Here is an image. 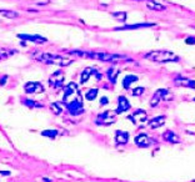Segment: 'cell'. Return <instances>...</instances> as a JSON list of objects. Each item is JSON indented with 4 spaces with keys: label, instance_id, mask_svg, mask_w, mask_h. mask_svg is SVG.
<instances>
[{
    "label": "cell",
    "instance_id": "obj_1",
    "mask_svg": "<svg viewBox=\"0 0 195 182\" xmlns=\"http://www.w3.org/2000/svg\"><path fill=\"white\" fill-rule=\"evenodd\" d=\"M144 57L150 61H155V62H178L179 61V56L175 55L173 51H168V50L150 51L144 55Z\"/></svg>",
    "mask_w": 195,
    "mask_h": 182
},
{
    "label": "cell",
    "instance_id": "obj_2",
    "mask_svg": "<svg viewBox=\"0 0 195 182\" xmlns=\"http://www.w3.org/2000/svg\"><path fill=\"white\" fill-rule=\"evenodd\" d=\"M85 57L90 59H98L100 61H119V60H129L124 55H115V54H106V53H91L85 51Z\"/></svg>",
    "mask_w": 195,
    "mask_h": 182
},
{
    "label": "cell",
    "instance_id": "obj_3",
    "mask_svg": "<svg viewBox=\"0 0 195 182\" xmlns=\"http://www.w3.org/2000/svg\"><path fill=\"white\" fill-rule=\"evenodd\" d=\"M40 61L46 62V64H58L60 66H69L73 61L71 60H68L64 59L61 56H58V55H52V54H43L41 56H36Z\"/></svg>",
    "mask_w": 195,
    "mask_h": 182
},
{
    "label": "cell",
    "instance_id": "obj_4",
    "mask_svg": "<svg viewBox=\"0 0 195 182\" xmlns=\"http://www.w3.org/2000/svg\"><path fill=\"white\" fill-rule=\"evenodd\" d=\"M116 121V112L113 111H105L103 114L98 115V117L95 120L96 125H101V126H108V125H112Z\"/></svg>",
    "mask_w": 195,
    "mask_h": 182
},
{
    "label": "cell",
    "instance_id": "obj_5",
    "mask_svg": "<svg viewBox=\"0 0 195 182\" xmlns=\"http://www.w3.org/2000/svg\"><path fill=\"white\" fill-rule=\"evenodd\" d=\"M64 79H65V75L63 71H55L52 76L49 79V84L52 85L53 87L55 89H59L61 87L63 84H64Z\"/></svg>",
    "mask_w": 195,
    "mask_h": 182
},
{
    "label": "cell",
    "instance_id": "obj_6",
    "mask_svg": "<svg viewBox=\"0 0 195 182\" xmlns=\"http://www.w3.org/2000/svg\"><path fill=\"white\" fill-rule=\"evenodd\" d=\"M68 110H69V112L71 115H79L81 114L84 110H83V101H81V96L75 99V100H73L71 102H69L66 105Z\"/></svg>",
    "mask_w": 195,
    "mask_h": 182
},
{
    "label": "cell",
    "instance_id": "obj_7",
    "mask_svg": "<svg viewBox=\"0 0 195 182\" xmlns=\"http://www.w3.org/2000/svg\"><path fill=\"white\" fill-rule=\"evenodd\" d=\"M134 141H135V145H137L138 147H141V148H145V147H149L151 146L153 144H154V140L150 138L148 135L145 134H140L138 135L137 137L134 138Z\"/></svg>",
    "mask_w": 195,
    "mask_h": 182
},
{
    "label": "cell",
    "instance_id": "obj_8",
    "mask_svg": "<svg viewBox=\"0 0 195 182\" xmlns=\"http://www.w3.org/2000/svg\"><path fill=\"white\" fill-rule=\"evenodd\" d=\"M128 119L134 123V125H138V123H143L144 121H146L148 114L144 110H137V111H134Z\"/></svg>",
    "mask_w": 195,
    "mask_h": 182
},
{
    "label": "cell",
    "instance_id": "obj_9",
    "mask_svg": "<svg viewBox=\"0 0 195 182\" xmlns=\"http://www.w3.org/2000/svg\"><path fill=\"white\" fill-rule=\"evenodd\" d=\"M25 89V93L27 94H34V93H36V94H40V93H43L44 91V86L40 84V82L38 81H30V82H27L24 86Z\"/></svg>",
    "mask_w": 195,
    "mask_h": 182
},
{
    "label": "cell",
    "instance_id": "obj_10",
    "mask_svg": "<svg viewBox=\"0 0 195 182\" xmlns=\"http://www.w3.org/2000/svg\"><path fill=\"white\" fill-rule=\"evenodd\" d=\"M168 95V90L166 89H159L155 91V94L153 95L151 97V100H150V106L151 107H155L159 105L160 101H163L164 100V97Z\"/></svg>",
    "mask_w": 195,
    "mask_h": 182
},
{
    "label": "cell",
    "instance_id": "obj_11",
    "mask_svg": "<svg viewBox=\"0 0 195 182\" xmlns=\"http://www.w3.org/2000/svg\"><path fill=\"white\" fill-rule=\"evenodd\" d=\"M75 94H79V91H78V86H76L75 82H70L69 85H68L65 87V93H64V102L68 104L70 100V96H74Z\"/></svg>",
    "mask_w": 195,
    "mask_h": 182
},
{
    "label": "cell",
    "instance_id": "obj_12",
    "mask_svg": "<svg viewBox=\"0 0 195 182\" xmlns=\"http://www.w3.org/2000/svg\"><path fill=\"white\" fill-rule=\"evenodd\" d=\"M118 102H119V105H118V109L115 110L116 115L118 114H121V112H125L128 111L130 109V102L128 101V99H126L125 96H120L119 99H118Z\"/></svg>",
    "mask_w": 195,
    "mask_h": 182
},
{
    "label": "cell",
    "instance_id": "obj_13",
    "mask_svg": "<svg viewBox=\"0 0 195 182\" xmlns=\"http://www.w3.org/2000/svg\"><path fill=\"white\" fill-rule=\"evenodd\" d=\"M174 84L176 86H181V87H190L195 90V80H189V79H184V77H176L174 80Z\"/></svg>",
    "mask_w": 195,
    "mask_h": 182
},
{
    "label": "cell",
    "instance_id": "obj_14",
    "mask_svg": "<svg viewBox=\"0 0 195 182\" xmlns=\"http://www.w3.org/2000/svg\"><path fill=\"white\" fill-rule=\"evenodd\" d=\"M163 138L165 140V141L171 142V144H179L180 142L179 136H178L174 131H170V130H168V131L164 132V134H163Z\"/></svg>",
    "mask_w": 195,
    "mask_h": 182
},
{
    "label": "cell",
    "instance_id": "obj_15",
    "mask_svg": "<svg viewBox=\"0 0 195 182\" xmlns=\"http://www.w3.org/2000/svg\"><path fill=\"white\" fill-rule=\"evenodd\" d=\"M128 140H129V134H128L126 131L118 130V131L115 132V141H116L118 144L124 145V144L128 142Z\"/></svg>",
    "mask_w": 195,
    "mask_h": 182
},
{
    "label": "cell",
    "instance_id": "obj_16",
    "mask_svg": "<svg viewBox=\"0 0 195 182\" xmlns=\"http://www.w3.org/2000/svg\"><path fill=\"white\" fill-rule=\"evenodd\" d=\"M146 6L153 11H164V10H166V6L162 5L160 3L155 2V0H146Z\"/></svg>",
    "mask_w": 195,
    "mask_h": 182
},
{
    "label": "cell",
    "instance_id": "obj_17",
    "mask_svg": "<svg viewBox=\"0 0 195 182\" xmlns=\"http://www.w3.org/2000/svg\"><path fill=\"white\" fill-rule=\"evenodd\" d=\"M165 120H166L165 116H158V117L151 119V120L149 121L148 125H149L150 129H158V127H160V126L164 125V123H165Z\"/></svg>",
    "mask_w": 195,
    "mask_h": 182
},
{
    "label": "cell",
    "instance_id": "obj_18",
    "mask_svg": "<svg viewBox=\"0 0 195 182\" xmlns=\"http://www.w3.org/2000/svg\"><path fill=\"white\" fill-rule=\"evenodd\" d=\"M20 39L23 40H30L33 41V43H45L46 38H43V36H40V35H24V34H19L18 35Z\"/></svg>",
    "mask_w": 195,
    "mask_h": 182
},
{
    "label": "cell",
    "instance_id": "obj_19",
    "mask_svg": "<svg viewBox=\"0 0 195 182\" xmlns=\"http://www.w3.org/2000/svg\"><path fill=\"white\" fill-rule=\"evenodd\" d=\"M154 24H135V25H125L123 28H116L115 30H133V29H140V28H149Z\"/></svg>",
    "mask_w": 195,
    "mask_h": 182
},
{
    "label": "cell",
    "instance_id": "obj_20",
    "mask_svg": "<svg viewBox=\"0 0 195 182\" xmlns=\"http://www.w3.org/2000/svg\"><path fill=\"white\" fill-rule=\"evenodd\" d=\"M137 81H138V76H135V75H128V76H125L124 80H123V86L125 89H129L133 82H137Z\"/></svg>",
    "mask_w": 195,
    "mask_h": 182
},
{
    "label": "cell",
    "instance_id": "obj_21",
    "mask_svg": "<svg viewBox=\"0 0 195 182\" xmlns=\"http://www.w3.org/2000/svg\"><path fill=\"white\" fill-rule=\"evenodd\" d=\"M91 74H95V70L94 69H91V68L84 69V71L81 72V82H83V84L89 80V77L91 76Z\"/></svg>",
    "mask_w": 195,
    "mask_h": 182
},
{
    "label": "cell",
    "instance_id": "obj_22",
    "mask_svg": "<svg viewBox=\"0 0 195 182\" xmlns=\"http://www.w3.org/2000/svg\"><path fill=\"white\" fill-rule=\"evenodd\" d=\"M98 96V89H90L86 91V94H85V99L89 101H93V100H95Z\"/></svg>",
    "mask_w": 195,
    "mask_h": 182
},
{
    "label": "cell",
    "instance_id": "obj_23",
    "mask_svg": "<svg viewBox=\"0 0 195 182\" xmlns=\"http://www.w3.org/2000/svg\"><path fill=\"white\" fill-rule=\"evenodd\" d=\"M118 75H119V71H118V70H115V69H109L108 70V77H109L110 81L113 82V84H115Z\"/></svg>",
    "mask_w": 195,
    "mask_h": 182
},
{
    "label": "cell",
    "instance_id": "obj_24",
    "mask_svg": "<svg viewBox=\"0 0 195 182\" xmlns=\"http://www.w3.org/2000/svg\"><path fill=\"white\" fill-rule=\"evenodd\" d=\"M0 14L4 15L5 18H9V19H14V18H18L19 16L18 13L11 11V10H0Z\"/></svg>",
    "mask_w": 195,
    "mask_h": 182
},
{
    "label": "cell",
    "instance_id": "obj_25",
    "mask_svg": "<svg viewBox=\"0 0 195 182\" xmlns=\"http://www.w3.org/2000/svg\"><path fill=\"white\" fill-rule=\"evenodd\" d=\"M113 18H115L118 21H121L124 23L126 20V13L125 11H119V13H113Z\"/></svg>",
    "mask_w": 195,
    "mask_h": 182
},
{
    "label": "cell",
    "instance_id": "obj_26",
    "mask_svg": "<svg viewBox=\"0 0 195 182\" xmlns=\"http://www.w3.org/2000/svg\"><path fill=\"white\" fill-rule=\"evenodd\" d=\"M41 135L46 136V137H50V138H54L58 135V131H55V130H45V131L41 132Z\"/></svg>",
    "mask_w": 195,
    "mask_h": 182
},
{
    "label": "cell",
    "instance_id": "obj_27",
    "mask_svg": "<svg viewBox=\"0 0 195 182\" xmlns=\"http://www.w3.org/2000/svg\"><path fill=\"white\" fill-rule=\"evenodd\" d=\"M50 107H52V110H53V112H55L56 115H59V114H60L63 110H61V107L60 106H59L56 102H54V104H52V105H50Z\"/></svg>",
    "mask_w": 195,
    "mask_h": 182
},
{
    "label": "cell",
    "instance_id": "obj_28",
    "mask_svg": "<svg viewBox=\"0 0 195 182\" xmlns=\"http://www.w3.org/2000/svg\"><path fill=\"white\" fill-rule=\"evenodd\" d=\"M24 104L28 105L29 107H40V106H41V105L38 104V102H33L31 100H24Z\"/></svg>",
    "mask_w": 195,
    "mask_h": 182
},
{
    "label": "cell",
    "instance_id": "obj_29",
    "mask_svg": "<svg viewBox=\"0 0 195 182\" xmlns=\"http://www.w3.org/2000/svg\"><path fill=\"white\" fill-rule=\"evenodd\" d=\"M144 93V87H137V89H134L133 90V95L134 96H139Z\"/></svg>",
    "mask_w": 195,
    "mask_h": 182
},
{
    "label": "cell",
    "instance_id": "obj_30",
    "mask_svg": "<svg viewBox=\"0 0 195 182\" xmlns=\"http://www.w3.org/2000/svg\"><path fill=\"white\" fill-rule=\"evenodd\" d=\"M185 43L188 44V45H195V38H186L185 39Z\"/></svg>",
    "mask_w": 195,
    "mask_h": 182
},
{
    "label": "cell",
    "instance_id": "obj_31",
    "mask_svg": "<svg viewBox=\"0 0 195 182\" xmlns=\"http://www.w3.org/2000/svg\"><path fill=\"white\" fill-rule=\"evenodd\" d=\"M109 101H108V97H101V101H100V105H106Z\"/></svg>",
    "mask_w": 195,
    "mask_h": 182
},
{
    "label": "cell",
    "instance_id": "obj_32",
    "mask_svg": "<svg viewBox=\"0 0 195 182\" xmlns=\"http://www.w3.org/2000/svg\"><path fill=\"white\" fill-rule=\"evenodd\" d=\"M50 0H36V4H48Z\"/></svg>",
    "mask_w": 195,
    "mask_h": 182
},
{
    "label": "cell",
    "instance_id": "obj_33",
    "mask_svg": "<svg viewBox=\"0 0 195 182\" xmlns=\"http://www.w3.org/2000/svg\"><path fill=\"white\" fill-rule=\"evenodd\" d=\"M0 173H2L3 176H9V175H10V172H9V171H2Z\"/></svg>",
    "mask_w": 195,
    "mask_h": 182
},
{
    "label": "cell",
    "instance_id": "obj_34",
    "mask_svg": "<svg viewBox=\"0 0 195 182\" xmlns=\"http://www.w3.org/2000/svg\"><path fill=\"white\" fill-rule=\"evenodd\" d=\"M6 79H8V77H6V76H4V77L2 79V82H0V84H2V85H4V84H5V82H6V81H5Z\"/></svg>",
    "mask_w": 195,
    "mask_h": 182
},
{
    "label": "cell",
    "instance_id": "obj_35",
    "mask_svg": "<svg viewBox=\"0 0 195 182\" xmlns=\"http://www.w3.org/2000/svg\"><path fill=\"white\" fill-rule=\"evenodd\" d=\"M43 181H45V182H52V181H50L49 178H43Z\"/></svg>",
    "mask_w": 195,
    "mask_h": 182
},
{
    "label": "cell",
    "instance_id": "obj_36",
    "mask_svg": "<svg viewBox=\"0 0 195 182\" xmlns=\"http://www.w3.org/2000/svg\"><path fill=\"white\" fill-rule=\"evenodd\" d=\"M194 101H195V99H194Z\"/></svg>",
    "mask_w": 195,
    "mask_h": 182
},
{
    "label": "cell",
    "instance_id": "obj_37",
    "mask_svg": "<svg viewBox=\"0 0 195 182\" xmlns=\"http://www.w3.org/2000/svg\"><path fill=\"white\" fill-rule=\"evenodd\" d=\"M138 2H139V0H138Z\"/></svg>",
    "mask_w": 195,
    "mask_h": 182
}]
</instances>
